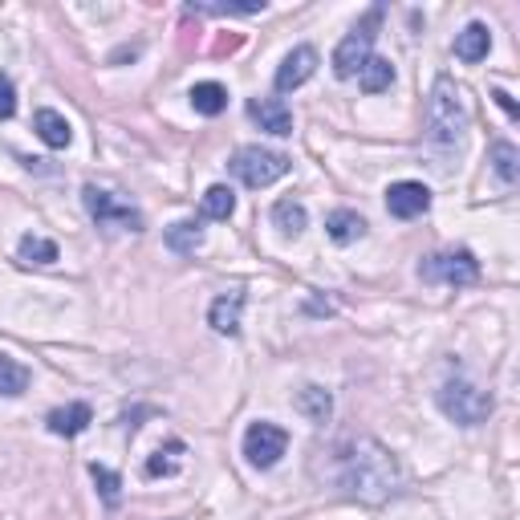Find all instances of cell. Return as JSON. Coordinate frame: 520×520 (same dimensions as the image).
Listing matches in <instances>:
<instances>
[{
    "mask_svg": "<svg viewBox=\"0 0 520 520\" xmlns=\"http://www.w3.org/2000/svg\"><path fill=\"white\" fill-rule=\"evenodd\" d=\"M232 212H236V191L224 187V183H212L204 191V216L208 220H232Z\"/></svg>",
    "mask_w": 520,
    "mask_h": 520,
    "instance_id": "cell-23",
    "label": "cell"
},
{
    "mask_svg": "<svg viewBox=\"0 0 520 520\" xmlns=\"http://www.w3.org/2000/svg\"><path fill=\"white\" fill-rule=\"evenodd\" d=\"M488 49H492V29L484 21L464 25V33H455V45H451V53L460 61H484Z\"/></svg>",
    "mask_w": 520,
    "mask_h": 520,
    "instance_id": "cell-14",
    "label": "cell"
},
{
    "mask_svg": "<svg viewBox=\"0 0 520 520\" xmlns=\"http://www.w3.org/2000/svg\"><path fill=\"white\" fill-rule=\"evenodd\" d=\"M248 118H252L260 130L277 135V139H289V135H293V110H289L281 98H252V102H248Z\"/></svg>",
    "mask_w": 520,
    "mask_h": 520,
    "instance_id": "cell-11",
    "label": "cell"
},
{
    "mask_svg": "<svg viewBox=\"0 0 520 520\" xmlns=\"http://www.w3.org/2000/svg\"><path fill=\"white\" fill-rule=\"evenodd\" d=\"M90 423H94V411H90L86 403H65V407L49 411V419H45V427H49L53 435H65V439L82 435Z\"/></svg>",
    "mask_w": 520,
    "mask_h": 520,
    "instance_id": "cell-13",
    "label": "cell"
},
{
    "mask_svg": "<svg viewBox=\"0 0 520 520\" xmlns=\"http://www.w3.org/2000/svg\"><path fill=\"white\" fill-rule=\"evenodd\" d=\"M431 208V191L427 183H415V179H399V183H390L386 191V212L395 216V220H415Z\"/></svg>",
    "mask_w": 520,
    "mask_h": 520,
    "instance_id": "cell-10",
    "label": "cell"
},
{
    "mask_svg": "<svg viewBox=\"0 0 520 520\" xmlns=\"http://www.w3.org/2000/svg\"><path fill=\"white\" fill-rule=\"evenodd\" d=\"M468 135V102L451 78H435L427 94V139L435 147H460Z\"/></svg>",
    "mask_w": 520,
    "mask_h": 520,
    "instance_id": "cell-2",
    "label": "cell"
},
{
    "mask_svg": "<svg viewBox=\"0 0 520 520\" xmlns=\"http://www.w3.org/2000/svg\"><path fill=\"white\" fill-rule=\"evenodd\" d=\"M240 309H244V293H240V289L220 293V297L212 301V309H208V325H212L216 334L236 338V334H240Z\"/></svg>",
    "mask_w": 520,
    "mask_h": 520,
    "instance_id": "cell-12",
    "label": "cell"
},
{
    "mask_svg": "<svg viewBox=\"0 0 520 520\" xmlns=\"http://www.w3.org/2000/svg\"><path fill=\"white\" fill-rule=\"evenodd\" d=\"M228 167H232V175H236L244 187H252V191L273 187L277 179L289 175V159L277 155V151H265V147H240Z\"/></svg>",
    "mask_w": 520,
    "mask_h": 520,
    "instance_id": "cell-5",
    "label": "cell"
},
{
    "mask_svg": "<svg viewBox=\"0 0 520 520\" xmlns=\"http://www.w3.org/2000/svg\"><path fill=\"white\" fill-rule=\"evenodd\" d=\"M325 232H330L334 244H354L358 236H366V220L354 208H338V212L325 216Z\"/></svg>",
    "mask_w": 520,
    "mask_h": 520,
    "instance_id": "cell-16",
    "label": "cell"
},
{
    "mask_svg": "<svg viewBox=\"0 0 520 520\" xmlns=\"http://www.w3.org/2000/svg\"><path fill=\"white\" fill-rule=\"evenodd\" d=\"M313 74H317V49H313V45H297V49H289L285 61L277 65L273 86H277V94H293V90H301Z\"/></svg>",
    "mask_w": 520,
    "mask_h": 520,
    "instance_id": "cell-9",
    "label": "cell"
},
{
    "mask_svg": "<svg viewBox=\"0 0 520 520\" xmlns=\"http://www.w3.org/2000/svg\"><path fill=\"white\" fill-rule=\"evenodd\" d=\"M492 167H496V175L504 179V187H512L516 179H520V155H516V147L512 143H492Z\"/></svg>",
    "mask_w": 520,
    "mask_h": 520,
    "instance_id": "cell-27",
    "label": "cell"
},
{
    "mask_svg": "<svg viewBox=\"0 0 520 520\" xmlns=\"http://www.w3.org/2000/svg\"><path fill=\"white\" fill-rule=\"evenodd\" d=\"M29 390V370L17 362V358H9V354H0V395H25Z\"/></svg>",
    "mask_w": 520,
    "mask_h": 520,
    "instance_id": "cell-26",
    "label": "cell"
},
{
    "mask_svg": "<svg viewBox=\"0 0 520 520\" xmlns=\"http://www.w3.org/2000/svg\"><path fill=\"white\" fill-rule=\"evenodd\" d=\"M13 114H17V90L5 74H0V118H13Z\"/></svg>",
    "mask_w": 520,
    "mask_h": 520,
    "instance_id": "cell-29",
    "label": "cell"
},
{
    "mask_svg": "<svg viewBox=\"0 0 520 520\" xmlns=\"http://www.w3.org/2000/svg\"><path fill=\"white\" fill-rule=\"evenodd\" d=\"M167 248L171 252H179V256H195L204 248V228H200V220H175L171 228H167Z\"/></svg>",
    "mask_w": 520,
    "mask_h": 520,
    "instance_id": "cell-19",
    "label": "cell"
},
{
    "mask_svg": "<svg viewBox=\"0 0 520 520\" xmlns=\"http://www.w3.org/2000/svg\"><path fill=\"white\" fill-rule=\"evenodd\" d=\"M17 256L25 260V265H53V260H57V244H53V240H45V236L25 232V236H21V244H17Z\"/></svg>",
    "mask_w": 520,
    "mask_h": 520,
    "instance_id": "cell-25",
    "label": "cell"
},
{
    "mask_svg": "<svg viewBox=\"0 0 520 520\" xmlns=\"http://www.w3.org/2000/svg\"><path fill=\"white\" fill-rule=\"evenodd\" d=\"M82 204H86V212H90V220L98 228H110V232H143V212L135 204H126L122 195L98 187V183L82 187Z\"/></svg>",
    "mask_w": 520,
    "mask_h": 520,
    "instance_id": "cell-4",
    "label": "cell"
},
{
    "mask_svg": "<svg viewBox=\"0 0 520 520\" xmlns=\"http://www.w3.org/2000/svg\"><path fill=\"white\" fill-rule=\"evenodd\" d=\"M90 476H94V484H98V492H102V504H106V508H118V504H122V480H118V472H110L106 464H90Z\"/></svg>",
    "mask_w": 520,
    "mask_h": 520,
    "instance_id": "cell-28",
    "label": "cell"
},
{
    "mask_svg": "<svg viewBox=\"0 0 520 520\" xmlns=\"http://www.w3.org/2000/svg\"><path fill=\"white\" fill-rule=\"evenodd\" d=\"M187 98H191L195 114H204V118H216V114L228 110V90L220 82H195Z\"/></svg>",
    "mask_w": 520,
    "mask_h": 520,
    "instance_id": "cell-18",
    "label": "cell"
},
{
    "mask_svg": "<svg viewBox=\"0 0 520 520\" xmlns=\"http://www.w3.org/2000/svg\"><path fill=\"white\" fill-rule=\"evenodd\" d=\"M297 411H301L309 423H330V415H334L330 390H321V386H301V390H297Z\"/></svg>",
    "mask_w": 520,
    "mask_h": 520,
    "instance_id": "cell-17",
    "label": "cell"
},
{
    "mask_svg": "<svg viewBox=\"0 0 520 520\" xmlns=\"http://www.w3.org/2000/svg\"><path fill=\"white\" fill-rule=\"evenodd\" d=\"M273 224L285 232V236H301L309 228V212L301 200H277L273 204Z\"/></svg>",
    "mask_w": 520,
    "mask_h": 520,
    "instance_id": "cell-21",
    "label": "cell"
},
{
    "mask_svg": "<svg viewBox=\"0 0 520 520\" xmlns=\"http://www.w3.org/2000/svg\"><path fill=\"white\" fill-rule=\"evenodd\" d=\"M33 130H37V139L45 143V147H53V151H61V147H70V139H74V130H70V122H65L57 110H37L33 114Z\"/></svg>",
    "mask_w": 520,
    "mask_h": 520,
    "instance_id": "cell-15",
    "label": "cell"
},
{
    "mask_svg": "<svg viewBox=\"0 0 520 520\" xmlns=\"http://www.w3.org/2000/svg\"><path fill=\"white\" fill-rule=\"evenodd\" d=\"M435 403L451 423H460V427H480L492 415V395L480 390L476 382H468V378H447L439 386Z\"/></svg>",
    "mask_w": 520,
    "mask_h": 520,
    "instance_id": "cell-3",
    "label": "cell"
},
{
    "mask_svg": "<svg viewBox=\"0 0 520 520\" xmlns=\"http://www.w3.org/2000/svg\"><path fill=\"white\" fill-rule=\"evenodd\" d=\"M378 21H382V9H370L366 17H362V25H354V33L350 37H342V45L334 49V74L346 82V78H358L362 74V65L374 57L370 49H374V29H378Z\"/></svg>",
    "mask_w": 520,
    "mask_h": 520,
    "instance_id": "cell-7",
    "label": "cell"
},
{
    "mask_svg": "<svg viewBox=\"0 0 520 520\" xmlns=\"http://www.w3.org/2000/svg\"><path fill=\"white\" fill-rule=\"evenodd\" d=\"M187 13H195V17H252V13H265V0H244V5H204V0H191Z\"/></svg>",
    "mask_w": 520,
    "mask_h": 520,
    "instance_id": "cell-24",
    "label": "cell"
},
{
    "mask_svg": "<svg viewBox=\"0 0 520 520\" xmlns=\"http://www.w3.org/2000/svg\"><path fill=\"white\" fill-rule=\"evenodd\" d=\"M183 455H187V447L179 443V439H171V443H163L151 460H147V480H159V476H175L179 468H183Z\"/></svg>",
    "mask_w": 520,
    "mask_h": 520,
    "instance_id": "cell-20",
    "label": "cell"
},
{
    "mask_svg": "<svg viewBox=\"0 0 520 520\" xmlns=\"http://www.w3.org/2000/svg\"><path fill=\"white\" fill-rule=\"evenodd\" d=\"M338 484L358 504H386V500H395L403 492L407 476H403V464L395 460V451L382 447L370 435H358V439H350L342 447Z\"/></svg>",
    "mask_w": 520,
    "mask_h": 520,
    "instance_id": "cell-1",
    "label": "cell"
},
{
    "mask_svg": "<svg viewBox=\"0 0 520 520\" xmlns=\"http://www.w3.org/2000/svg\"><path fill=\"white\" fill-rule=\"evenodd\" d=\"M289 451V431L277 427V423H252L244 431V460L252 468H277L281 464V455Z\"/></svg>",
    "mask_w": 520,
    "mask_h": 520,
    "instance_id": "cell-8",
    "label": "cell"
},
{
    "mask_svg": "<svg viewBox=\"0 0 520 520\" xmlns=\"http://www.w3.org/2000/svg\"><path fill=\"white\" fill-rule=\"evenodd\" d=\"M419 277L431 281V285H476L480 281V260L468 252V248H447V252H435L419 265Z\"/></svg>",
    "mask_w": 520,
    "mask_h": 520,
    "instance_id": "cell-6",
    "label": "cell"
},
{
    "mask_svg": "<svg viewBox=\"0 0 520 520\" xmlns=\"http://www.w3.org/2000/svg\"><path fill=\"white\" fill-rule=\"evenodd\" d=\"M492 98H496V102H500V106H504V114H508V118H516V102H512V98H508V94H504V90H496V94H492Z\"/></svg>",
    "mask_w": 520,
    "mask_h": 520,
    "instance_id": "cell-30",
    "label": "cell"
},
{
    "mask_svg": "<svg viewBox=\"0 0 520 520\" xmlns=\"http://www.w3.org/2000/svg\"><path fill=\"white\" fill-rule=\"evenodd\" d=\"M390 82H395V65H390L386 57H370L358 74V86L366 94H382V90H390Z\"/></svg>",
    "mask_w": 520,
    "mask_h": 520,
    "instance_id": "cell-22",
    "label": "cell"
}]
</instances>
